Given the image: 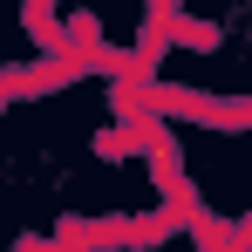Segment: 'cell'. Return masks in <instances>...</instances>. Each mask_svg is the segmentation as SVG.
Wrapping results in <instances>:
<instances>
[{
	"label": "cell",
	"mask_w": 252,
	"mask_h": 252,
	"mask_svg": "<svg viewBox=\"0 0 252 252\" xmlns=\"http://www.w3.org/2000/svg\"><path fill=\"white\" fill-rule=\"evenodd\" d=\"M28 28H34L41 41H55V14H48V0H28Z\"/></svg>",
	"instance_id": "obj_1"
}]
</instances>
